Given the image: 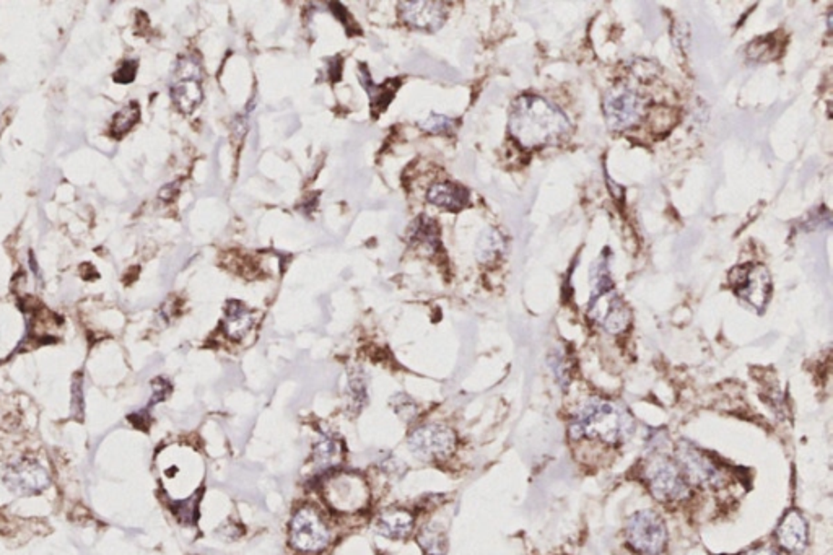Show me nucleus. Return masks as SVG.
Wrapping results in <instances>:
<instances>
[{"instance_id": "nucleus-13", "label": "nucleus", "mask_w": 833, "mask_h": 555, "mask_svg": "<svg viewBox=\"0 0 833 555\" xmlns=\"http://www.w3.org/2000/svg\"><path fill=\"white\" fill-rule=\"evenodd\" d=\"M4 482L14 494L36 495L51 486V478L41 464L22 459L8 468Z\"/></svg>"}, {"instance_id": "nucleus-12", "label": "nucleus", "mask_w": 833, "mask_h": 555, "mask_svg": "<svg viewBox=\"0 0 833 555\" xmlns=\"http://www.w3.org/2000/svg\"><path fill=\"white\" fill-rule=\"evenodd\" d=\"M677 464L689 484L695 486H716L721 479L720 471L715 464L704 457L700 449L690 443H681L675 449Z\"/></svg>"}, {"instance_id": "nucleus-28", "label": "nucleus", "mask_w": 833, "mask_h": 555, "mask_svg": "<svg viewBox=\"0 0 833 555\" xmlns=\"http://www.w3.org/2000/svg\"><path fill=\"white\" fill-rule=\"evenodd\" d=\"M396 401H397V404H396V412H397L402 418L414 417L416 407V404L412 403V399H409V397L406 396V399H404V403L406 404H402L401 396H399V397H396Z\"/></svg>"}, {"instance_id": "nucleus-21", "label": "nucleus", "mask_w": 833, "mask_h": 555, "mask_svg": "<svg viewBox=\"0 0 833 555\" xmlns=\"http://www.w3.org/2000/svg\"><path fill=\"white\" fill-rule=\"evenodd\" d=\"M505 252V238L499 230L487 229L478 236L476 256L482 264H492Z\"/></svg>"}, {"instance_id": "nucleus-9", "label": "nucleus", "mask_w": 833, "mask_h": 555, "mask_svg": "<svg viewBox=\"0 0 833 555\" xmlns=\"http://www.w3.org/2000/svg\"><path fill=\"white\" fill-rule=\"evenodd\" d=\"M410 453L420 461H439L453 453L456 437L451 428L441 424H428L416 428L407 438Z\"/></svg>"}, {"instance_id": "nucleus-7", "label": "nucleus", "mask_w": 833, "mask_h": 555, "mask_svg": "<svg viewBox=\"0 0 833 555\" xmlns=\"http://www.w3.org/2000/svg\"><path fill=\"white\" fill-rule=\"evenodd\" d=\"M729 285L737 297L757 310H764L772 295V277L760 264H744L733 269L729 274Z\"/></svg>"}, {"instance_id": "nucleus-5", "label": "nucleus", "mask_w": 833, "mask_h": 555, "mask_svg": "<svg viewBox=\"0 0 833 555\" xmlns=\"http://www.w3.org/2000/svg\"><path fill=\"white\" fill-rule=\"evenodd\" d=\"M625 538L630 548L642 555H658L667 542L664 519L653 509H640L627 519Z\"/></svg>"}, {"instance_id": "nucleus-25", "label": "nucleus", "mask_w": 833, "mask_h": 555, "mask_svg": "<svg viewBox=\"0 0 833 555\" xmlns=\"http://www.w3.org/2000/svg\"><path fill=\"white\" fill-rule=\"evenodd\" d=\"M420 128L430 132V134H451L456 129V121L449 116L437 115L432 113L427 119L420 122Z\"/></svg>"}, {"instance_id": "nucleus-10", "label": "nucleus", "mask_w": 833, "mask_h": 555, "mask_svg": "<svg viewBox=\"0 0 833 555\" xmlns=\"http://www.w3.org/2000/svg\"><path fill=\"white\" fill-rule=\"evenodd\" d=\"M327 502L337 511L352 513L364 509L370 498L368 487L355 474H337L324 487Z\"/></svg>"}, {"instance_id": "nucleus-29", "label": "nucleus", "mask_w": 833, "mask_h": 555, "mask_svg": "<svg viewBox=\"0 0 833 555\" xmlns=\"http://www.w3.org/2000/svg\"><path fill=\"white\" fill-rule=\"evenodd\" d=\"M744 555H780L775 549L766 548V546H762V548L752 549L749 552H746Z\"/></svg>"}, {"instance_id": "nucleus-20", "label": "nucleus", "mask_w": 833, "mask_h": 555, "mask_svg": "<svg viewBox=\"0 0 833 555\" xmlns=\"http://www.w3.org/2000/svg\"><path fill=\"white\" fill-rule=\"evenodd\" d=\"M407 236H409V242L412 244L418 246L420 250H424L425 252H430V254H435L438 252L439 246V230L437 221L427 217V215H420L416 217V221H412L407 229Z\"/></svg>"}, {"instance_id": "nucleus-17", "label": "nucleus", "mask_w": 833, "mask_h": 555, "mask_svg": "<svg viewBox=\"0 0 833 555\" xmlns=\"http://www.w3.org/2000/svg\"><path fill=\"white\" fill-rule=\"evenodd\" d=\"M427 199L435 206L443 207L451 212H458L469 204V190L459 184L443 181V183L433 184L432 188L428 190Z\"/></svg>"}, {"instance_id": "nucleus-4", "label": "nucleus", "mask_w": 833, "mask_h": 555, "mask_svg": "<svg viewBox=\"0 0 833 555\" xmlns=\"http://www.w3.org/2000/svg\"><path fill=\"white\" fill-rule=\"evenodd\" d=\"M643 478L652 494L661 502H675L685 498L690 484L675 459L654 455L646 461Z\"/></svg>"}, {"instance_id": "nucleus-16", "label": "nucleus", "mask_w": 833, "mask_h": 555, "mask_svg": "<svg viewBox=\"0 0 833 555\" xmlns=\"http://www.w3.org/2000/svg\"><path fill=\"white\" fill-rule=\"evenodd\" d=\"M358 78L370 97V105H372V111L375 115L383 113L389 107V103L395 98L396 92L399 90V85H401V80H397V78H389L386 84H375L365 64L360 66Z\"/></svg>"}, {"instance_id": "nucleus-3", "label": "nucleus", "mask_w": 833, "mask_h": 555, "mask_svg": "<svg viewBox=\"0 0 833 555\" xmlns=\"http://www.w3.org/2000/svg\"><path fill=\"white\" fill-rule=\"evenodd\" d=\"M592 293L588 303V316L611 334H619L629 327L632 313L615 292L606 261L592 267Z\"/></svg>"}, {"instance_id": "nucleus-11", "label": "nucleus", "mask_w": 833, "mask_h": 555, "mask_svg": "<svg viewBox=\"0 0 833 555\" xmlns=\"http://www.w3.org/2000/svg\"><path fill=\"white\" fill-rule=\"evenodd\" d=\"M175 77V82L170 90L171 99L181 113L190 115L204 98L202 70L199 67L198 62L181 59L178 64Z\"/></svg>"}, {"instance_id": "nucleus-2", "label": "nucleus", "mask_w": 833, "mask_h": 555, "mask_svg": "<svg viewBox=\"0 0 833 555\" xmlns=\"http://www.w3.org/2000/svg\"><path fill=\"white\" fill-rule=\"evenodd\" d=\"M633 422L625 409L602 399L584 404L571 424L573 438H596L617 445L632 435Z\"/></svg>"}, {"instance_id": "nucleus-15", "label": "nucleus", "mask_w": 833, "mask_h": 555, "mask_svg": "<svg viewBox=\"0 0 833 555\" xmlns=\"http://www.w3.org/2000/svg\"><path fill=\"white\" fill-rule=\"evenodd\" d=\"M807 536H809L807 523H806L803 515L799 511H796V509H791L789 513L785 515V518L781 519L778 529H776L778 544L785 550L791 552V554L803 552L806 546H807Z\"/></svg>"}, {"instance_id": "nucleus-14", "label": "nucleus", "mask_w": 833, "mask_h": 555, "mask_svg": "<svg viewBox=\"0 0 833 555\" xmlns=\"http://www.w3.org/2000/svg\"><path fill=\"white\" fill-rule=\"evenodd\" d=\"M447 15V4L443 2L412 0L399 4V16L402 22L416 30L427 33L439 30L445 25Z\"/></svg>"}, {"instance_id": "nucleus-24", "label": "nucleus", "mask_w": 833, "mask_h": 555, "mask_svg": "<svg viewBox=\"0 0 833 555\" xmlns=\"http://www.w3.org/2000/svg\"><path fill=\"white\" fill-rule=\"evenodd\" d=\"M342 455V447L339 441L333 437H324L314 447V461L319 466H333L339 461Z\"/></svg>"}, {"instance_id": "nucleus-8", "label": "nucleus", "mask_w": 833, "mask_h": 555, "mask_svg": "<svg viewBox=\"0 0 833 555\" xmlns=\"http://www.w3.org/2000/svg\"><path fill=\"white\" fill-rule=\"evenodd\" d=\"M604 116L612 130L629 129L642 119L644 99L629 87H612L604 97Z\"/></svg>"}, {"instance_id": "nucleus-22", "label": "nucleus", "mask_w": 833, "mask_h": 555, "mask_svg": "<svg viewBox=\"0 0 833 555\" xmlns=\"http://www.w3.org/2000/svg\"><path fill=\"white\" fill-rule=\"evenodd\" d=\"M416 540L427 555H443L447 552V534L435 523L425 525L418 532Z\"/></svg>"}, {"instance_id": "nucleus-27", "label": "nucleus", "mask_w": 833, "mask_h": 555, "mask_svg": "<svg viewBox=\"0 0 833 555\" xmlns=\"http://www.w3.org/2000/svg\"><path fill=\"white\" fill-rule=\"evenodd\" d=\"M137 72V62L136 61H128L122 64L121 67L116 72L114 76V82L118 84H130L134 80Z\"/></svg>"}, {"instance_id": "nucleus-18", "label": "nucleus", "mask_w": 833, "mask_h": 555, "mask_svg": "<svg viewBox=\"0 0 833 555\" xmlns=\"http://www.w3.org/2000/svg\"><path fill=\"white\" fill-rule=\"evenodd\" d=\"M375 528L389 540H404L414 528V515L407 509H386L379 515Z\"/></svg>"}, {"instance_id": "nucleus-26", "label": "nucleus", "mask_w": 833, "mask_h": 555, "mask_svg": "<svg viewBox=\"0 0 833 555\" xmlns=\"http://www.w3.org/2000/svg\"><path fill=\"white\" fill-rule=\"evenodd\" d=\"M198 495L192 497L190 500L176 503V517L180 518L182 523H192L198 518Z\"/></svg>"}, {"instance_id": "nucleus-23", "label": "nucleus", "mask_w": 833, "mask_h": 555, "mask_svg": "<svg viewBox=\"0 0 833 555\" xmlns=\"http://www.w3.org/2000/svg\"><path fill=\"white\" fill-rule=\"evenodd\" d=\"M140 118V108L137 103H130L128 107L122 108L118 115L114 116L113 124H111V134L114 138H122L128 134L134 124Z\"/></svg>"}, {"instance_id": "nucleus-1", "label": "nucleus", "mask_w": 833, "mask_h": 555, "mask_svg": "<svg viewBox=\"0 0 833 555\" xmlns=\"http://www.w3.org/2000/svg\"><path fill=\"white\" fill-rule=\"evenodd\" d=\"M509 134L524 149L557 144L570 130L560 108L538 95H521L513 101L508 121Z\"/></svg>"}, {"instance_id": "nucleus-19", "label": "nucleus", "mask_w": 833, "mask_h": 555, "mask_svg": "<svg viewBox=\"0 0 833 555\" xmlns=\"http://www.w3.org/2000/svg\"><path fill=\"white\" fill-rule=\"evenodd\" d=\"M221 324H223L225 334L230 339L240 341L250 333L251 327L254 324V314L250 308H246V304L231 300V302H228L227 308H225V316H223Z\"/></svg>"}, {"instance_id": "nucleus-6", "label": "nucleus", "mask_w": 833, "mask_h": 555, "mask_svg": "<svg viewBox=\"0 0 833 555\" xmlns=\"http://www.w3.org/2000/svg\"><path fill=\"white\" fill-rule=\"evenodd\" d=\"M331 529L313 507H302L290 521V542L300 552H319L331 542Z\"/></svg>"}]
</instances>
